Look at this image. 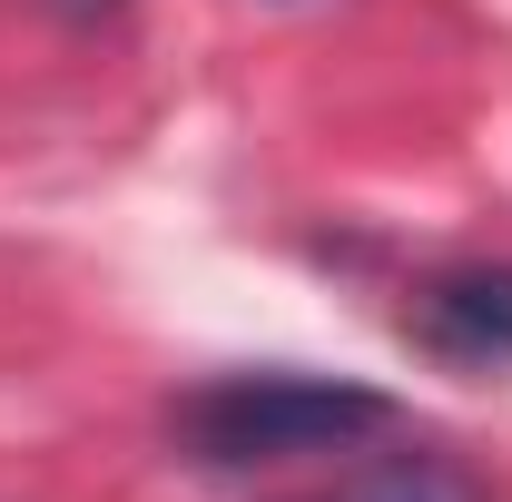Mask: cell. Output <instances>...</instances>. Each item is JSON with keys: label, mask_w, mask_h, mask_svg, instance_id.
<instances>
[{"label": "cell", "mask_w": 512, "mask_h": 502, "mask_svg": "<svg viewBox=\"0 0 512 502\" xmlns=\"http://www.w3.org/2000/svg\"><path fill=\"white\" fill-rule=\"evenodd\" d=\"M404 335L453 375H503L512 365V266H444L404 296Z\"/></svg>", "instance_id": "7a4b0ae2"}, {"label": "cell", "mask_w": 512, "mask_h": 502, "mask_svg": "<svg viewBox=\"0 0 512 502\" xmlns=\"http://www.w3.org/2000/svg\"><path fill=\"white\" fill-rule=\"evenodd\" d=\"M60 20H89V10H119V0H50Z\"/></svg>", "instance_id": "277c9868"}, {"label": "cell", "mask_w": 512, "mask_h": 502, "mask_svg": "<svg viewBox=\"0 0 512 502\" xmlns=\"http://www.w3.org/2000/svg\"><path fill=\"white\" fill-rule=\"evenodd\" d=\"M394 424L375 384H325V375H227L197 384L168 414V434L217 473H256V463H306V453H345Z\"/></svg>", "instance_id": "6da1fadb"}, {"label": "cell", "mask_w": 512, "mask_h": 502, "mask_svg": "<svg viewBox=\"0 0 512 502\" xmlns=\"http://www.w3.org/2000/svg\"><path fill=\"white\" fill-rule=\"evenodd\" d=\"M335 502H483V483L463 463H444V453H394L375 473H355Z\"/></svg>", "instance_id": "3957f363"}]
</instances>
